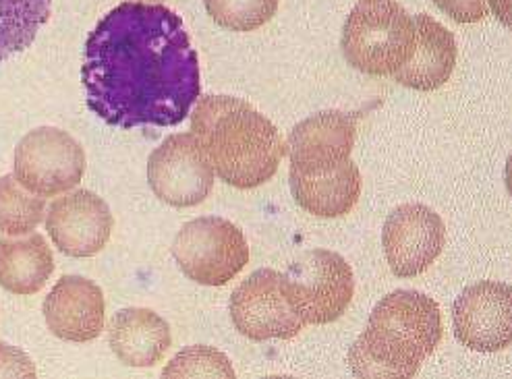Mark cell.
<instances>
[{"label":"cell","instance_id":"cell-11","mask_svg":"<svg viewBox=\"0 0 512 379\" xmlns=\"http://www.w3.org/2000/svg\"><path fill=\"white\" fill-rule=\"evenodd\" d=\"M454 336L477 353H498L512 342V290L504 282L467 286L452 307Z\"/></svg>","mask_w":512,"mask_h":379},{"label":"cell","instance_id":"cell-3","mask_svg":"<svg viewBox=\"0 0 512 379\" xmlns=\"http://www.w3.org/2000/svg\"><path fill=\"white\" fill-rule=\"evenodd\" d=\"M442 313L417 290H394L369 315L349 365L357 377H413L442 340Z\"/></svg>","mask_w":512,"mask_h":379},{"label":"cell","instance_id":"cell-12","mask_svg":"<svg viewBox=\"0 0 512 379\" xmlns=\"http://www.w3.org/2000/svg\"><path fill=\"white\" fill-rule=\"evenodd\" d=\"M112 220L108 203L85 189L67 193L50 203L46 230L54 247L69 257L98 255L110 241Z\"/></svg>","mask_w":512,"mask_h":379},{"label":"cell","instance_id":"cell-1","mask_svg":"<svg viewBox=\"0 0 512 379\" xmlns=\"http://www.w3.org/2000/svg\"><path fill=\"white\" fill-rule=\"evenodd\" d=\"M88 108L110 127H177L202 98L199 58L183 19L164 5L123 3L88 36Z\"/></svg>","mask_w":512,"mask_h":379},{"label":"cell","instance_id":"cell-14","mask_svg":"<svg viewBox=\"0 0 512 379\" xmlns=\"http://www.w3.org/2000/svg\"><path fill=\"white\" fill-rule=\"evenodd\" d=\"M48 330L67 342H92L104 330L102 288L83 276H63L44 299Z\"/></svg>","mask_w":512,"mask_h":379},{"label":"cell","instance_id":"cell-8","mask_svg":"<svg viewBox=\"0 0 512 379\" xmlns=\"http://www.w3.org/2000/svg\"><path fill=\"white\" fill-rule=\"evenodd\" d=\"M214 179V168L193 133L170 135L150 154L148 183L166 206H199L212 193Z\"/></svg>","mask_w":512,"mask_h":379},{"label":"cell","instance_id":"cell-6","mask_svg":"<svg viewBox=\"0 0 512 379\" xmlns=\"http://www.w3.org/2000/svg\"><path fill=\"white\" fill-rule=\"evenodd\" d=\"M173 257L181 272L202 286H224L249 264L243 230L226 218H195L177 232Z\"/></svg>","mask_w":512,"mask_h":379},{"label":"cell","instance_id":"cell-16","mask_svg":"<svg viewBox=\"0 0 512 379\" xmlns=\"http://www.w3.org/2000/svg\"><path fill=\"white\" fill-rule=\"evenodd\" d=\"M108 344L115 357L129 367L158 365L173 344L166 319L144 307H129L110 319Z\"/></svg>","mask_w":512,"mask_h":379},{"label":"cell","instance_id":"cell-2","mask_svg":"<svg viewBox=\"0 0 512 379\" xmlns=\"http://www.w3.org/2000/svg\"><path fill=\"white\" fill-rule=\"evenodd\" d=\"M189 116L214 174L235 189L268 183L287 154L274 123L245 100L202 96Z\"/></svg>","mask_w":512,"mask_h":379},{"label":"cell","instance_id":"cell-4","mask_svg":"<svg viewBox=\"0 0 512 379\" xmlns=\"http://www.w3.org/2000/svg\"><path fill=\"white\" fill-rule=\"evenodd\" d=\"M415 21L394 0H361L343 27L345 61L372 77L394 75L415 50Z\"/></svg>","mask_w":512,"mask_h":379},{"label":"cell","instance_id":"cell-15","mask_svg":"<svg viewBox=\"0 0 512 379\" xmlns=\"http://www.w3.org/2000/svg\"><path fill=\"white\" fill-rule=\"evenodd\" d=\"M413 21L417 34L413 56L392 77L409 90L434 92L448 83L457 67V42L448 29L430 15H417Z\"/></svg>","mask_w":512,"mask_h":379},{"label":"cell","instance_id":"cell-24","mask_svg":"<svg viewBox=\"0 0 512 379\" xmlns=\"http://www.w3.org/2000/svg\"><path fill=\"white\" fill-rule=\"evenodd\" d=\"M0 377H36V365L21 348L0 342Z\"/></svg>","mask_w":512,"mask_h":379},{"label":"cell","instance_id":"cell-26","mask_svg":"<svg viewBox=\"0 0 512 379\" xmlns=\"http://www.w3.org/2000/svg\"><path fill=\"white\" fill-rule=\"evenodd\" d=\"M148 3H154V0H148Z\"/></svg>","mask_w":512,"mask_h":379},{"label":"cell","instance_id":"cell-18","mask_svg":"<svg viewBox=\"0 0 512 379\" xmlns=\"http://www.w3.org/2000/svg\"><path fill=\"white\" fill-rule=\"evenodd\" d=\"M54 272V255L42 235L0 239V286L13 295H36Z\"/></svg>","mask_w":512,"mask_h":379},{"label":"cell","instance_id":"cell-5","mask_svg":"<svg viewBox=\"0 0 512 379\" xmlns=\"http://www.w3.org/2000/svg\"><path fill=\"white\" fill-rule=\"evenodd\" d=\"M280 290L305 326H326L347 311L355 295L353 270L343 255L311 249L280 274Z\"/></svg>","mask_w":512,"mask_h":379},{"label":"cell","instance_id":"cell-13","mask_svg":"<svg viewBox=\"0 0 512 379\" xmlns=\"http://www.w3.org/2000/svg\"><path fill=\"white\" fill-rule=\"evenodd\" d=\"M357 137L355 116L326 110L301 121L289 133L287 148L291 170L299 174H326L351 160Z\"/></svg>","mask_w":512,"mask_h":379},{"label":"cell","instance_id":"cell-19","mask_svg":"<svg viewBox=\"0 0 512 379\" xmlns=\"http://www.w3.org/2000/svg\"><path fill=\"white\" fill-rule=\"evenodd\" d=\"M50 7L52 0H0V63L34 44Z\"/></svg>","mask_w":512,"mask_h":379},{"label":"cell","instance_id":"cell-7","mask_svg":"<svg viewBox=\"0 0 512 379\" xmlns=\"http://www.w3.org/2000/svg\"><path fill=\"white\" fill-rule=\"evenodd\" d=\"M83 145L63 129L38 127L15 150V179L34 195L56 197L75 189L85 174Z\"/></svg>","mask_w":512,"mask_h":379},{"label":"cell","instance_id":"cell-22","mask_svg":"<svg viewBox=\"0 0 512 379\" xmlns=\"http://www.w3.org/2000/svg\"><path fill=\"white\" fill-rule=\"evenodd\" d=\"M164 377H235V369L224 353L212 346H189L162 369Z\"/></svg>","mask_w":512,"mask_h":379},{"label":"cell","instance_id":"cell-17","mask_svg":"<svg viewBox=\"0 0 512 379\" xmlns=\"http://www.w3.org/2000/svg\"><path fill=\"white\" fill-rule=\"evenodd\" d=\"M297 206L318 218L347 216L361 195V172L353 160L326 174H289Z\"/></svg>","mask_w":512,"mask_h":379},{"label":"cell","instance_id":"cell-10","mask_svg":"<svg viewBox=\"0 0 512 379\" xmlns=\"http://www.w3.org/2000/svg\"><path fill=\"white\" fill-rule=\"evenodd\" d=\"M229 311L237 332L253 342L291 340L305 330L282 297L280 272L270 268L253 272L235 288Z\"/></svg>","mask_w":512,"mask_h":379},{"label":"cell","instance_id":"cell-20","mask_svg":"<svg viewBox=\"0 0 512 379\" xmlns=\"http://www.w3.org/2000/svg\"><path fill=\"white\" fill-rule=\"evenodd\" d=\"M46 216V201L27 191L15 174L0 177V232L9 237H23L42 224Z\"/></svg>","mask_w":512,"mask_h":379},{"label":"cell","instance_id":"cell-25","mask_svg":"<svg viewBox=\"0 0 512 379\" xmlns=\"http://www.w3.org/2000/svg\"><path fill=\"white\" fill-rule=\"evenodd\" d=\"M492 3V9H494V13L500 17V21L504 23V25H508L510 21H508V0H490Z\"/></svg>","mask_w":512,"mask_h":379},{"label":"cell","instance_id":"cell-23","mask_svg":"<svg viewBox=\"0 0 512 379\" xmlns=\"http://www.w3.org/2000/svg\"><path fill=\"white\" fill-rule=\"evenodd\" d=\"M434 5L457 23H477L488 17V0H434Z\"/></svg>","mask_w":512,"mask_h":379},{"label":"cell","instance_id":"cell-21","mask_svg":"<svg viewBox=\"0 0 512 379\" xmlns=\"http://www.w3.org/2000/svg\"><path fill=\"white\" fill-rule=\"evenodd\" d=\"M216 25L231 32H253L266 25L278 11V0H204Z\"/></svg>","mask_w":512,"mask_h":379},{"label":"cell","instance_id":"cell-9","mask_svg":"<svg viewBox=\"0 0 512 379\" xmlns=\"http://www.w3.org/2000/svg\"><path fill=\"white\" fill-rule=\"evenodd\" d=\"M444 243V220L423 203L398 206L384 222L382 247L398 278L421 276L440 257Z\"/></svg>","mask_w":512,"mask_h":379}]
</instances>
